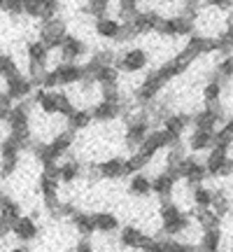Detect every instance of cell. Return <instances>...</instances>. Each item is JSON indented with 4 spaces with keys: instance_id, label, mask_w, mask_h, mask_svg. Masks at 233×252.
Segmentation results:
<instances>
[{
    "instance_id": "cell-1",
    "label": "cell",
    "mask_w": 233,
    "mask_h": 252,
    "mask_svg": "<svg viewBox=\"0 0 233 252\" xmlns=\"http://www.w3.org/2000/svg\"><path fill=\"white\" fill-rule=\"evenodd\" d=\"M159 215H161V234L166 238H177L179 234L189 231V213H184L177 203L163 201Z\"/></svg>"
},
{
    "instance_id": "cell-2",
    "label": "cell",
    "mask_w": 233,
    "mask_h": 252,
    "mask_svg": "<svg viewBox=\"0 0 233 252\" xmlns=\"http://www.w3.org/2000/svg\"><path fill=\"white\" fill-rule=\"evenodd\" d=\"M175 171H177L179 180L187 182L189 189L198 187V185H203L207 180V173H205V166L198 161L196 157H184L182 161L175 166Z\"/></svg>"
},
{
    "instance_id": "cell-3",
    "label": "cell",
    "mask_w": 233,
    "mask_h": 252,
    "mask_svg": "<svg viewBox=\"0 0 233 252\" xmlns=\"http://www.w3.org/2000/svg\"><path fill=\"white\" fill-rule=\"evenodd\" d=\"M149 65V54L140 49V47H131L126 49L121 54H116V61H115V68L119 72H140Z\"/></svg>"
},
{
    "instance_id": "cell-4",
    "label": "cell",
    "mask_w": 233,
    "mask_h": 252,
    "mask_svg": "<svg viewBox=\"0 0 233 252\" xmlns=\"http://www.w3.org/2000/svg\"><path fill=\"white\" fill-rule=\"evenodd\" d=\"M65 35H68L65 21L58 17L49 19V21H42V26H40V42H42L49 52H52V49H58Z\"/></svg>"
},
{
    "instance_id": "cell-5",
    "label": "cell",
    "mask_w": 233,
    "mask_h": 252,
    "mask_svg": "<svg viewBox=\"0 0 233 252\" xmlns=\"http://www.w3.org/2000/svg\"><path fill=\"white\" fill-rule=\"evenodd\" d=\"M205 166V173L207 178H231V171H233V161L229 152H219V150H210L207 159L203 161Z\"/></svg>"
},
{
    "instance_id": "cell-6",
    "label": "cell",
    "mask_w": 233,
    "mask_h": 252,
    "mask_svg": "<svg viewBox=\"0 0 233 252\" xmlns=\"http://www.w3.org/2000/svg\"><path fill=\"white\" fill-rule=\"evenodd\" d=\"M163 84L161 77L156 75V70H149L145 75V80L138 84V89H135V100L140 103V105H147V103H154V100L159 98V94L163 91Z\"/></svg>"
},
{
    "instance_id": "cell-7",
    "label": "cell",
    "mask_w": 233,
    "mask_h": 252,
    "mask_svg": "<svg viewBox=\"0 0 233 252\" xmlns=\"http://www.w3.org/2000/svg\"><path fill=\"white\" fill-rule=\"evenodd\" d=\"M84 54H87V45H84L77 35H70V33H68V35L63 37L61 47H58V59H61V63H77Z\"/></svg>"
},
{
    "instance_id": "cell-8",
    "label": "cell",
    "mask_w": 233,
    "mask_h": 252,
    "mask_svg": "<svg viewBox=\"0 0 233 252\" xmlns=\"http://www.w3.org/2000/svg\"><path fill=\"white\" fill-rule=\"evenodd\" d=\"M9 234H14V238H19L21 243H30V241H35L37 236H40V226H37V222L33 217L21 215L19 220L12 222Z\"/></svg>"
},
{
    "instance_id": "cell-9",
    "label": "cell",
    "mask_w": 233,
    "mask_h": 252,
    "mask_svg": "<svg viewBox=\"0 0 233 252\" xmlns=\"http://www.w3.org/2000/svg\"><path fill=\"white\" fill-rule=\"evenodd\" d=\"M56 80H58V87H75L84 80V72H82L80 63H58L54 68Z\"/></svg>"
},
{
    "instance_id": "cell-10",
    "label": "cell",
    "mask_w": 233,
    "mask_h": 252,
    "mask_svg": "<svg viewBox=\"0 0 233 252\" xmlns=\"http://www.w3.org/2000/svg\"><path fill=\"white\" fill-rule=\"evenodd\" d=\"M30 91H33V87H30V82H28L26 75H21V72H17V75H12V77L5 80V94H7L12 100L28 98Z\"/></svg>"
},
{
    "instance_id": "cell-11",
    "label": "cell",
    "mask_w": 233,
    "mask_h": 252,
    "mask_svg": "<svg viewBox=\"0 0 233 252\" xmlns=\"http://www.w3.org/2000/svg\"><path fill=\"white\" fill-rule=\"evenodd\" d=\"M159 19H161V14L156 9H138V14L131 19V26L135 28L138 35H147V33H152L156 28Z\"/></svg>"
},
{
    "instance_id": "cell-12",
    "label": "cell",
    "mask_w": 233,
    "mask_h": 252,
    "mask_svg": "<svg viewBox=\"0 0 233 252\" xmlns=\"http://www.w3.org/2000/svg\"><path fill=\"white\" fill-rule=\"evenodd\" d=\"M124 112V105H116V103H105V100H98V103H93V108L89 110V115L93 122H103V124H108V122H115L119 115Z\"/></svg>"
},
{
    "instance_id": "cell-13",
    "label": "cell",
    "mask_w": 233,
    "mask_h": 252,
    "mask_svg": "<svg viewBox=\"0 0 233 252\" xmlns=\"http://www.w3.org/2000/svg\"><path fill=\"white\" fill-rule=\"evenodd\" d=\"M163 122V131H168L173 138H179L182 140V133L187 131V126L191 124V115L187 112H171L161 119Z\"/></svg>"
},
{
    "instance_id": "cell-14",
    "label": "cell",
    "mask_w": 233,
    "mask_h": 252,
    "mask_svg": "<svg viewBox=\"0 0 233 252\" xmlns=\"http://www.w3.org/2000/svg\"><path fill=\"white\" fill-rule=\"evenodd\" d=\"M96 173L103 180H119V178H124V159L108 157V159L96 163Z\"/></svg>"
},
{
    "instance_id": "cell-15",
    "label": "cell",
    "mask_w": 233,
    "mask_h": 252,
    "mask_svg": "<svg viewBox=\"0 0 233 252\" xmlns=\"http://www.w3.org/2000/svg\"><path fill=\"white\" fill-rule=\"evenodd\" d=\"M149 180H152V191L156 196H161V201H171L173 196V189H175V178H173L168 171H161L156 173V175H149Z\"/></svg>"
},
{
    "instance_id": "cell-16",
    "label": "cell",
    "mask_w": 233,
    "mask_h": 252,
    "mask_svg": "<svg viewBox=\"0 0 233 252\" xmlns=\"http://www.w3.org/2000/svg\"><path fill=\"white\" fill-rule=\"evenodd\" d=\"M26 56H28V63H30V65L47 68V65H49V56H52V52H49L40 40H30V42L26 45Z\"/></svg>"
},
{
    "instance_id": "cell-17",
    "label": "cell",
    "mask_w": 233,
    "mask_h": 252,
    "mask_svg": "<svg viewBox=\"0 0 233 252\" xmlns=\"http://www.w3.org/2000/svg\"><path fill=\"white\" fill-rule=\"evenodd\" d=\"M231 140H233V124L231 119L224 122V124L212 131V150H219V152H229L231 150Z\"/></svg>"
},
{
    "instance_id": "cell-18",
    "label": "cell",
    "mask_w": 233,
    "mask_h": 252,
    "mask_svg": "<svg viewBox=\"0 0 233 252\" xmlns=\"http://www.w3.org/2000/svg\"><path fill=\"white\" fill-rule=\"evenodd\" d=\"M145 241H147V234L143 229H138V226H124L121 234H119V243L124 248H131V250H140Z\"/></svg>"
},
{
    "instance_id": "cell-19",
    "label": "cell",
    "mask_w": 233,
    "mask_h": 252,
    "mask_svg": "<svg viewBox=\"0 0 233 252\" xmlns=\"http://www.w3.org/2000/svg\"><path fill=\"white\" fill-rule=\"evenodd\" d=\"M82 173H84V163L77 161V159H65V161L58 166V182H68L72 185L75 180H80Z\"/></svg>"
},
{
    "instance_id": "cell-20",
    "label": "cell",
    "mask_w": 233,
    "mask_h": 252,
    "mask_svg": "<svg viewBox=\"0 0 233 252\" xmlns=\"http://www.w3.org/2000/svg\"><path fill=\"white\" fill-rule=\"evenodd\" d=\"M222 229H205L201 234V241L196 245V252H219V245H222Z\"/></svg>"
},
{
    "instance_id": "cell-21",
    "label": "cell",
    "mask_w": 233,
    "mask_h": 252,
    "mask_svg": "<svg viewBox=\"0 0 233 252\" xmlns=\"http://www.w3.org/2000/svg\"><path fill=\"white\" fill-rule=\"evenodd\" d=\"M91 215H93V226L100 234H112L119 229V220L110 210H98V213H91Z\"/></svg>"
},
{
    "instance_id": "cell-22",
    "label": "cell",
    "mask_w": 233,
    "mask_h": 252,
    "mask_svg": "<svg viewBox=\"0 0 233 252\" xmlns=\"http://www.w3.org/2000/svg\"><path fill=\"white\" fill-rule=\"evenodd\" d=\"M119 31H121V21H116L112 17H103L96 21V35L103 37V40H115L116 42Z\"/></svg>"
},
{
    "instance_id": "cell-23",
    "label": "cell",
    "mask_w": 233,
    "mask_h": 252,
    "mask_svg": "<svg viewBox=\"0 0 233 252\" xmlns=\"http://www.w3.org/2000/svg\"><path fill=\"white\" fill-rule=\"evenodd\" d=\"M131 180H128V191L133 194V196H147V194H152V180H149V175L145 171L140 173H133V175H128Z\"/></svg>"
},
{
    "instance_id": "cell-24",
    "label": "cell",
    "mask_w": 233,
    "mask_h": 252,
    "mask_svg": "<svg viewBox=\"0 0 233 252\" xmlns=\"http://www.w3.org/2000/svg\"><path fill=\"white\" fill-rule=\"evenodd\" d=\"M47 143L52 145V150H54L58 157H65V154L70 152V147L75 145V133L68 131V128H63V131H58V133H56L52 140H47Z\"/></svg>"
},
{
    "instance_id": "cell-25",
    "label": "cell",
    "mask_w": 233,
    "mask_h": 252,
    "mask_svg": "<svg viewBox=\"0 0 233 252\" xmlns=\"http://www.w3.org/2000/svg\"><path fill=\"white\" fill-rule=\"evenodd\" d=\"M226 84H229V82L219 80L215 72H212V75H210V82L203 87V100H205V103H217V100H222V94H224Z\"/></svg>"
},
{
    "instance_id": "cell-26",
    "label": "cell",
    "mask_w": 233,
    "mask_h": 252,
    "mask_svg": "<svg viewBox=\"0 0 233 252\" xmlns=\"http://www.w3.org/2000/svg\"><path fill=\"white\" fill-rule=\"evenodd\" d=\"M191 215L196 217L198 226L205 231V229H222V217L215 215L210 208H194V213Z\"/></svg>"
},
{
    "instance_id": "cell-27",
    "label": "cell",
    "mask_w": 233,
    "mask_h": 252,
    "mask_svg": "<svg viewBox=\"0 0 233 252\" xmlns=\"http://www.w3.org/2000/svg\"><path fill=\"white\" fill-rule=\"evenodd\" d=\"M161 152V145H159V135H156V131H149V133L145 135V140L140 143V147H138V154L140 157H145L147 161H152L156 154Z\"/></svg>"
},
{
    "instance_id": "cell-28",
    "label": "cell",
    "mask_w": 233,
    "mask_h": 252,
    "mask_svg": "<svg viewBox=\"0 0 233 252\" xmlns=\"http://www.w3.org/2000/svg\"><path fill=\"white\" fill-rule=\"evenodd\" d=\"M210 210L219 215L224 220L229 213H231V198H229V189H219L212 194V203H210Z\"/></svg>"
},
{
    "instance_id": "cell-29",
    "label": "cell",
    "mask_w": 233,
    "mask_h": 252,
    "mask_svg": "<svg viewBox=\"0 0 233 252\" xmlns=\"http://www.w3.org/2000/svg\"><path fill=\"white\" fill-rule=\"evenodd\" d=\"M189 150H191V152L212 150V133H210V131H198V128H194V133L189 135Z\"/></svg>"
},
{
    "instance_id": "cell-30",
    "label": "cell",
    "mask_w": 233,
    "mask_h": 252,
    "mask_svg": "<svg viewBox=\"0 0 233 252\" xmlns=\"http://www.w3.org/2000/svg\"><path fill=\"white\" fill-rule=\"evenodd\" d=\"M19 217H21V206H19V201H14L12 196H5L0 201V220L9 222V226H12V222L19 220Z\"/></svg>"
},
{
    "instance_id": "cell-31",
    "label": "cell",
    "mask_w": 233,
    "mask_h": 252,
    "mask_svg": "<svg viewBox=\"0 0 233 252\" xmlns=\"http://www.w3.org/2000/svg\"><path fill=\"white\" fill-rule=\"evenodd\" d=\"M72 224H75V229H77V234L82 236V238H89L91 234H96V226H93V215L91 213H77V215L72 217Z\"/></svg>"
},
{
    "instance_id": "cell-32",
    "label": "cell",
    "mask_w": 233,
    "mask_h": 252,
    "mask_svg": "<svg viewBox=\"0 0 233 252\" xmlns=\"http://www.w3.org/2000/svg\"><path fill=\"white\" fill-rule=\"evenodd\" d=\"M68 119V131H72V133H77V131H84V128H89L91 126V115H89V110H75L70 117H65Z\"/></svg>"
},
{
    "instance_id": "cell-33",
    "label": "cell",
    "mask_w": 233,
    "mask_h": 252,
    "mask_svg": "<svg viewBox=\"0 0 233 252\" xmlns=\"http://www.w3.org/2000/svg\"><path fill=\"white\" fill-rule=\"evenodd\" d=\"M91 82H96V84H115L119 82V70H116L115 65H98L93 75H91Z\"/></svg>"
},
{
    "instance_id": "cell-34",
    "label": "cell",
    "mask_w": 233,
    "mask_h": 252,
    "mask_svg": "<svg viewBox=\"0 0 233 252\" xmlns=\"http://www.w3.org/2000/svg\"><path fill=\"white\" fill-rule=\"evenodd\" d=\"M189 191H191V203H194V208H210L215 189L205 187V185H198V187L189 189Z\"/></svg>"
},
{
    "instance_id": "cell-35",
    "label": "cell",
    "mask_w": 233,
    "mask_h": 252,
    "mask_svg": "<svg viewBox=\"0 0 233 252\" xmlns=\"http://www.w3.org/2000/svg\"><path fill=\"white\" fill-rule=\"evenodd\" d=\"M173 19V31H175V37H189V35H194L196 33V24L194 21H189V19L184 17H179V14H175Z\"/></svg>"
},
{
    "instance_id": "cell-36",
    "label": "cell",
    "mask_w": 233,
    "mask_h": 252,
    "mask_svg": "<svg viewBox=\"0 0 233 252\" xmlns=\"http://www.w3.org/2000/svg\"><path fill=\"white\" fill-rule=\"evenodd\" d=\"M147 159L145 157H140L138 152H133L128 159L124 161V175H133V173H140V171H145V166H147Z\"/></svg>"
},
{
    "instance_id": "cell-37",
    "label": "cell",
    "mask_w": 233,
    "mask_h": 252,
    "mask_svg": "<svg viewBox=\"0 0 233 252\" xmlns=\"http://www.w3.org/2000/svg\"><path fill=\"white\" fill-rule=\"evenodd\" d=\"M108 9H110V0H89L87 2V14H91V17H96V21L103 17H108Z\"/></svg>"
},
{
    "instance_id": "cell-38",
    "label": "cell",
    "mask_w": 233,
    "mask_h": 252,
    "mask_svg": "<svg viewBox=\"0 0 233 252\" xmlns=\"http://www.w3.org/2000/svg\"><path fill=\"white\" fill-rule=\"evenodd\" d=\"M56 105H58V115L61 117H70L72 112H75V103H72V98L65 94V91H56Z\"/></svg>"
},
{
    "instance_id": "cell-39",
    "label": "cell",
    "mask_w": 233,
    "mask_h": 252,
    "mask_svg": "<svg viewBox=\"0 0 233 252\" xmlns=\"http://www.w3.org/2000/svg\"><path fill=\"white\" fill-rule=\"evenodd\" d=\"M212 72H215L219 80H224V82L231 80V72H233V61H231V56H222V59L215 63V70H212Z\"/></svg>"
},
{
    "instance_id": "cell-40",
    "label": "cell",
    "mask_w": 233,
    "mask_h": 252,
    "mask_svg": "<svg viewBox=\"0 0 233 252\" xmlns=\"http://www.w3.org/2000/svg\"><path fill=\"white\" fill-rule=\"evenodd\" d=\"M21 5H24V14L28 19H42L45 0H21Z\"/></svg>"
},
{
    "instance_id": "cell-41",
    "label": "cell",
    "mask_w": 233,
    "mask_h": 252,
    "mask_svg": "<svg viewBox=\"0 0 233 252\" xmlns=\"http://www.w3.org/2000/svg\"><path fill=\"white\" fill-rule=\"evenodd\" d=\"M17 72H19L17 61H14L9 54H2V52H0V77H2V80H7V77L17 75Z\"/></svg>"
},
{
    "instance_id": "cell-42",
    "label": "cell",
    "mask_w": 233,
    "mask_h": 252,
    "mask_svg": "<svg viewBox=\"0 0 233 252\" xmlns=\"http://www.w3.org/2000/svg\"><path fill=\"white\" fill-rule=\"evenodd\" d=\"M19 168V157H9V159H0V178L9 180L14 171Z\"/></svg>"
},
{
    "instance_id": "cell-43",
    "label": "cell",
    "mask_w": 233,
    "mask_h": 252,
    "mask_svg": "<svg viewBox=\"0 0 233 252\" xmlns=\"http://www.w3.org/2000/svg\"><path fill=\"white\" fill-rule=\"evenodd\" d=\"M58 9H61V0H45V9H42V19L40 21L54 19L58 14Z\"/></svg>"
},
{
    "instance_id": "cell-44",
    "label": "cell",
    "mask_w": 233,
    "mask_h": 252,
    "mask_svg": "<svg viewBox=\"0 0 233 252\" xmlns=\"http://www.w3.org/2000/svg\"><path fill=\"white\" fill-rule=\"evenodd\" d=\"M205 5L217 12H229L231 9V0H205Z\"/></svg>"
},
{
    "instance_id": "cell-45",
    "label": "cell",
    "mask_w": 233,
    "mask_h": 252,
    "mask_svg": "<svg viewBox=\"0 0 233 252\" xmlns=\"http://www.w3.org/2000/svg\"><path fill=\"white\" fill-rule=\"evenodd\" d=\"M75 252H96V248H93V243L89 238H82L80 243L75 245Z\"/></svg>"
},
{
    "instance_id": "cell-46",
    "label": "cell",
    "mask_w": 233,
    "mask_h": 252,
    "mask_svg": "<svg viewBox=\"0 0 233 252\" xmlns=\"http://www.w3.org/2000/svg\"><path fill=\"white\" fill-rule=\"evenodd\" d=\"M119 2H121V5H135V7H138L140 0H119Z\"/></svg>"
},
{
    "instance_id": "cell-47",
    "label": "cell",
    "mask_w": 233,
    "mask_h": 252,
    "mask_svg": "<svg viewBox=\"0 0 233 252\" xmlns=\"http://www.w3.org/2000/svg\"><path fill=\"white\" fill-rule=\"evenodd\" d=\"M9 252H30V250H28L26 245H21V248H12V250H9Z\"/></svg>"
},
{
    "instance_id": "cell-48",
    "label": "cell",
    "mask_w": 233,
    "mask_h": 252,
    "mask_svg": "<svg viewBox=\"0 0 233 252\" xmlns=\"http://www.w3.org/2000/svg\"><path fill=\"white\" fill-rule=\"evenodd\" d=\"M177 2H182V5H187V2H198V0H177Z\"/></svg>"
},
{
    "instance_id": "cell-49",
    "label": "cell",
    "mask_w": 233,
    "mask_h": 252,
    "mask_svg": "<svg viewBox=\"0 0 233 252\" xmlns=\"http://www.w3.org/2000/svg\"><path fill=\"white\" fill-rule=\"evenodd\" d=\"M2 198H5V194H2V189H0V201H2Z\"/></svg>"
},
{
    "instance_id": "cell-50",
    "label": "cell",
    "mask_w": 233,
    "mask_h": 252,
    "mask_svg": "<svg viewBox=\"0 0 233 252\" xmlns=\"http://www.w3.org/2000/svg\"><path fill=\"white\" fill-rule=\"evenodd\" d=\"M140 252H143V250H140Z\"/></svg>"
}]
</instances>
